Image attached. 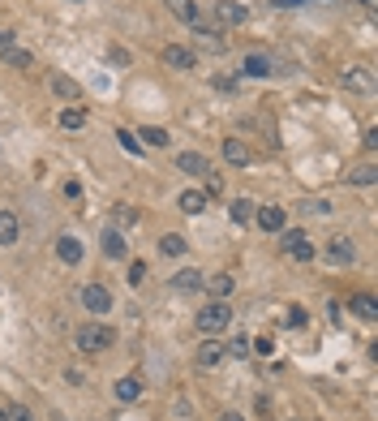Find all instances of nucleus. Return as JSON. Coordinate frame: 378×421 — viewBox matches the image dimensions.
<instances>
[{"label": "nucleus", "instance_id": "nucleus-34", "mask_svg": "<svg viewBox=\"0 0 378 421\" xmlns=\"http://www.w3.org/2000/svg\"><path fill=\"white\" fill-rule=\"evenodd\" d=\"M134 220H138V215H134V206H129V202H121V206H117V224H121V228H129Z\"/></svg>", "mask_w": 378, "mask_h": 421}, {"label": "nucleus", "instance_id": "nucleus-5", "mask_svg": "<svg viewBox=\"0 0 378 421\" xmlns=\"http://www.w3.org/2000/svg\"><path fill=\"white\" fill-rule=\"evenodd\" d=\"M280 237H284V254H288L293 262H314V254H318V249L309 245V237H305V232H297V228L288 232V228H284Z\"/></svg>", "mask_w": 378, "mask_h": 421}, {"label": "nucleus", "instance_id": "nucleus-36", "mask_svg": "<svg viewBox=\"0 0 378 421\" xmlns=\"http://www.w3.org/2000/svg\"><path fill=\"white\" fill-rule=\"evenodd\" d=\"M224 348H228L232 357H249V340H245V336H237V340H232V344H224Z\"/></svg>", "mask_w": 378, "mask_h": 421}, {"label": "nucleus", "instance_id": "nucleus-8", "mask_svg": "<svg viewBox=\"0 0 378 421\" xmlns=\"http://www.w3.org/2000/svg\"><path fill=\"white\" fill-rule=\"evenodd\" d=\"M57 258L65 262V267H78V262L86 258V245H82V237H73V232H61V237H57Z\"/></svg>", "mask_w": 378, "mask_h": 421}, {"label": "nucleus", "instance_id": "nucleus-24", "mask_svg": "<svg viewBox=\"0 0 378 421\" xmlns=\"http://www.w3.org/2000/svg\"><path fill=\"white\" fill-rule=\"evenodd\" d=\"M52 90H57L61 99H69V103H78V99H82V86H78V82H69L65 73H52Z\"/></svg>", "mask_w": 378, "mask_h": 421}, {"label": "nucleus", "instance_id": "nucleus-43", "mask_svg": "<svg viewBox=\"0 0 378 421\" xmlns=\"http://www.w3.org/2000/svg\"><path fill=\"white\" fill-rule=\"evenodd\" d=\"M0 421H5V408H0Z\"/></svg>", "mask_w": 378, "mask_h": 421}, {"label": "nucleus", "instance_id": "nucleus-21", "mask_svg": "<svg viewBox=\"0 0 378 421\" xmlns=\"http://www.w3.org/2000/svg\"><path fill=\"white\" fill-rule=\"evenodd\" d=\"M202 280H206L202 271L185 267V271H177V275H172V288H177V292H202Z\"/></svg>", "mask_w": 378, "mask_h": 421}, {"label": "nucleus", "instance_id": "nucleus-28", "mask_svg": "<svg viewBox=\"0 0 378 421\" xmlns=\"http://www.w3.org/2000/svg\"><path fill=\"white\" fill-rule=\"evenodd\" d=\"M142 142H146V146H155V150H164L172 138H168V129H159V125H146V129H142Z\"/></svg>", "mask_w": 378, "mask_h": 421}, {"label": "nucleus", "instance_id": "nucleus-1", "mask_svg": "<svg viewBox=\"0 0 378 421\" xmlns=\"http://www.w3.org/2000/svg\"><path fill=\"white\" fill-rule=\"evenodd\" d=\"M73 344H78V352H86V357H95V352H107L117 344V331L107 327V323H82L78 331H73Z\"/></svg>", "mask_w": 378, "mask_h": 421}, {"label": "nucleus", "instance_id": "nucleus-12", "mask_svg": "<svg viewBox=\"0 0 378 421\" xmlns=\"http://www.w3.org/2000/svg\"><path fill=\"white\" fill-rule=\"evenodd\" d=\"M241 73H245V78H276L280 69H276L271 57H262V52H249V57L241 61Z\"/></svg>", "mask_w": 378, "mask_h": 421}, {"label": "nucleus", "instance_id": "nucleus-22", "mask_svg": "<svg viewBox=\"0 0 378 421\" xmlns=\"http://www.w3.org/2000/svg\"><path fill=\"white\" fill-rule=\"evenodd\" d=\"M164 5H168V13H172L177 22H189V26H194V22H202V18H198V5H194V0H164Z\"/></svg>", "mask_w": 378, "mask_h": 421}, {"label": "nucleus", "instance_id": "nucleus-27", "mask_svg": "<svg viewBox=\"0 0 378 421\" xmlns=\"http://www.w3.org/2000/svg\"><path fill=\"white\" fill-rule=\"evenodd\" d=\"M112 391H117V400H121V404H134V400L142 396V383H138V379H121Z\"/></svg>", "mask_w": 378, "mask_h": 421}, {"label": "nucleus", "instance_id": "nucleus-15", "mask_svg": "<svg viewBox=\"0 0 378 421\" xmlns=\"http://www.w3.org/2000/svg\"><path fill=\"white\" fill-rule=\"evenodd\" d=\"M224 160H228L232 168H245V164H254V150H249L241 138H224Z\"/></svg>", "mask_w": 378, "mask_h": 421}, {"label": "nucleus", "instance_id": "nucleus-17", "mask_svg": "<svg viewBox=\"0 0 378 421\" xmlns=\"http://www.w3.org/2000/svg\"><path fill=\"white\" fill-rule=\"evenodd\" d=\"M0 61H5L9 69H35V57H30V52L26 47H18V43H9V47H0Z\"/></svg>", "mask_w": 378, "mask_h": 421}, {"label": "nucleus", "instance_id": "nucleus-38", "mask_svg": "<svg viewBox=\"0 0 378 421\" xmlns=\"http://www.w3.org/2000/svg\"><path fill=\"white\" fill-rule=\"evenodd\" d=\"M288 327H305V309L301 305H288Z\"/></svg>", "mask_w": 378, "mask_h": 421}, {"label": "nucleus", "instance_id": "nucleus-25", "mask_svg": "<svg viewBox=\"0 0 378 421\" xmlns=\"http://www.w3.org/2000/svg\"><path fill=\"white\" fill-rule=\"evenodd\" d=\"M189 249V241L181 237V232H164V237H159V254H168V258H181Z\"/></svg>", "mask_w": 378, "mask_h": 421}, {"label": "nucleus", "instance_id": "nucleus-31", "mask_svg": "<svg viewBox=\"0 0 378 421\" xmlns=\"http://www.w3.org/2000/svg\"><path fill=\"white\" fill-rule=\"evenodd\" d=\"M378 181V168L374 164H365V168H353L348 172V185H374Z\"/></svg>", "mask_w": 378, "mask_h": 421}, {"label": "nucleus", "instance_id": "nucleus-6", "mask_svg": "<svg viewBox=\"0 0 378 421\" xmlns=\"http://www.w3.org/2000/svg\"><path fill=\"white\" fill-rule=\"evenodd\" d=\"M99 249H103L107 262H125V258H129V245H125L121 228H103V232H99Z\"/></svg>", "mask_w": 378, "mask_h": 421}, {"label": "nucleus", "instance_id": "nucleus-37", "mask_svg": "<svg viewBox=\"0 0 378 421\" xmlns=\"http://www.w3.org/2000/svg\"><path fill=\"white\" fill-rule=\"evenodd\" d=\"M202 194H206V198H220V194H224V181H220V177L211 172V177H206V189H202Z\"/></svg>", "mask_w": 378, "mask_h": 421}, {"label": "nucleus", "instance_id": "nucleus-11", "mask_svg": "<svg viewBox=\"0 0 378 421\" xmlns=\"http://www.w3.org/2000/svg\"><path fill=\"white\" fill-rule=\"evenodd\" d=\"M254 224H258L262 232H284L288 210H280V206H258V210H254Z\"/></svg>", "mask_w": 378, "mask_h": 421}, {"label": "nucleus", "instance_id": "nucleus-29", "mask_svg": "<svg viewBox=\"0 0 378 421\" xmlns=\"http://www.w3.org/2000/svg\"><path fill=\"white\" fill-rule=\"evenodd\" d=\"M61 125H65V129H82V125H86V108H78V103H69V108L61 112Z\"/></svg>", "mask_w": 378, "mask_h": 421}, {"label": "nucleus", "instance_id": "nucleus-2", "mask_svg": "<svg viewBox=\"0 0 378 421\" xmlns=\"http://www.w3.org/2000/svg\"><path fill=\"white\" fill-rule=\"evenodd\" d=\"M194 323H198V331H202V336H220V331L232 323V309H228L224 301H206V305L194 314Z\"/></svg>", "mask_w": 378, "mask_h": 421}, {"label": "nucleus", "instance_id": "nucleus-41", "mask_svg": "<svg viewBox=\"0 0 378 421\" xmlns=\"http://www.w3.org/2000/svg\"><path fill=\"white\" fill-rule=\"evenodd\" d=\"M220 421H245V417H241L237 408H228V413H220Z\"/></svg>", "mask_w": 378, "mask_h": 421}, {"label": "nucleus", "instance_id": "nucleus-26", "mask_svg": "<svg viewBox=\"0 0 378 421\" xmlns=\"http://www.w3.org/2000/svg\"><path fill=\"white\" fill-rule=\"evenodd\" d=\"M254 210H258V206H254L249 198H237V202L228 206V215H232V224H249V220H254Z\"/></svg>", "mask_w": 378, "mask_h": 421}, {"label": "nucleus", "instance_id": "nucleus-32", "mask_svg": "<svg viewBox=\"0 0 378 421\" xmlns=\"http://www.w3.org/2000/svg\"><path fill=\"white\" fill-rule=\"evenodd\" d=\"M117 142H121V146H125L129 155H142V142H138V138H134L129 129H117Z\"/></svg>", "mask_w": 378, "mask_h": 421}, {"label": "nucleus", "instance_id": "nucleus-18", "mask_svg": "<svg viewBox=\"0 0 378 421\" xmlns=\"http://www.w3.org/2000/svg\"><path fill=\"white\" fill-rule=\"evenodd\" d=\"M348 309L357 314V319H365V323L378 319V301H374L370 292H353V297H348Z\"/></svg>", "mask_w": 378, "mask_h": 421}, {"label": "nucleus", "instance_id": "nucleus-3", "mask_svg": "<svg viewBox=\"0 0 378 421\" xmlns=\"http://www.w3.org/2000/svg\"><path fill=\"white\" fill-rule=\"evenodd\" d=\"M322 258H327L331 267H353V262H357V245H353V237H331L327 249H322Z\"/></svg>", "mask_w": 378, "mask_h": 421}, {"label": "nucleus", "instance_id": "nucleus-9", "mask_svg": "<svg viewBox=\"0 0 378 421\" xmlns=\"http://www.w3.org/2000/svg\"><path fill=\"white\" fill-rule=\"evenodd\" d=\"M82 305H86V314H107V309H112V292H107V284H86L82 288Z\"/></svg>", "mask_w": 378, "mask_h": 421}, {"label": "nucleus", "instance_id": "nucleus-39", "mask_svg": "<svg viewBox=\"0 0 378 421\" xmlns=\"http://www.w3.org/2000/svg\"><path fill=\"white\" fill-rule=\"evenodd\" d=\"M249 352H262V357H271V352H276V344H271V340H258Z\"/></svg>", "mask_w": 378, "mask_h": 421}, {"label": "nucleus", "instance_id": "nucleus-35", "mask_svg": "<svg viewBox=\"0 0 378 421\" xmlns=\"http://www.w3.org/2000/svg\"><path fill=\"white\" fill-rule=\"evenodd\" d=\"M142 280H146V262H129V284L142 288Z\"/></svg>", "mask_w": 378, "mask_h": 421}, {"label": "nucleus", "instance_id": "nucleus-13", "mask_svg": "<svg viewBox=\"0 0 378 421\" xmlns=\"http://www.w3.org/2000/svg\"><path fill=\"white\" fill-rule=\"evenodd\" d=\"M177 168H181L185 177H202V181L211 177V160H202L198 150H181V155H177Z\"/></svg>", "mask_w": 378, "mask_h": 421}, {"label": "nucleus", "instance_id": "nucleus-23", "mask_svg": "<svg viewBox=\"0 0 378 421\" xmlns=\"http://www.w3.org/2000/svg\"><path fill=\"white\" fill-rule=\"evenodd\" d=\"M202 288H206L211 297H220V301H224V297H228V292L237 288V280H232L228 271H220V275H211V280H202Z\"/></svg>", "mask_w": 378, "mask_h": 421}, {"label": "nucleus", "instance_id": "nucleus-14", "mask_svg": "<svg viewBox=\"0 0 378 421\" xmlns=\"http://www.w3.org/2000/svg\"><path fill=\"white\" fill-rule=\"evenodd\" d=\"M215 18H220L224 26H245L249 5H237V0H220V5H215Z\"/></svg>", "mask_w": 378, "mask_h": 421}, {"label": "nucleus", "instance_id": "nucleus-16", "mask_svg": "<svg viewBox=\"0 0 378 421\" xmlns=\"http://www.w3.org/2000/svg\"><path fill=\"white\" fill-rule=\"evenodd\" d=\"M22 237V220H18V210H0V245H18Z\"/></svg>", "mask_w": 378, "mask_h": 421}, {"label": "nucleus", "instance_id": "nucleus-19", "mask_svg": "<svg viewBox=\"0 0 378 421\" xmlns=\"http://www.w3.org/2000/svg\"><path fill=\"white\" fill-rule=\"evenodd\" d=\"M340 82H344V90H357V95H370L374 90V73L370 69H348Z\"/></svg>", "mask_w": 378, "mask_h": 421}, {"label": "nucleus", "instance_id": "nucleus-40", "mask_svg": "<svg viewBox=\"0 0 378 421\" xmlns=\"http://www.w3.org/2000/svg\"><path fill=\"white\" fill-rule=\"evenodd\" d=\"M65 198H73V202H78V198H82V185H78V181H69V185H65Z\"/></svg>", "mask_w": 378, "mask_h": 421}, {"label": "nucleus", "instance_id": "nucleus-4", "mask_svg": "<svg viewBox=\"0 0 378 421\" xmlns=\"http://www.w3.org/2000/svg\"><path fill=\"white\" fill-rule=\"evenodd\" d=\"M194 39L202 52H211V57H220V52H228V39L220 26H206V22H194Z\"/></svg>", "mask_w": 378, "mask_h": 421}, {"label": "nucleus", "instance_id": "nucleus-30", "mask_svg": "<svg viewBox=\"0 0 378 421\" xmlns=\"http://www.w3.org/2000/svg\"><path fill=\"white\" fill-rule=\"evenodd\" d=\"M301 210H305V215H331L336 206H331V198H305Z\"/></svg>", "mask_w": 378, "mask_h": 421}, {"label": "nucleus", "instance_id": "nucleus-10", "mask_svg": "<svg viewBox=\"0 0 378 421\" xmlns=\"http://www.w3.org/2000/svg\"><path fill=\"white\" fill-rule=\"evenodd\" d=\"M224 357H228V348L220 344V340H215V336H206L202 344H198V365H202V370H215V365H224Z\"/></svg>", "mask_w": 378, "mask_h": 421}, {"label": "nucleus", "instance_id": "nucleus-42", "mask_svg": "<svg viewBox=\"0 0 378 421\" xmlns=\"http://www.w3.org/2000/svg\"><path fill=\"white\" fill-rule=\"evenodd\" d=\"M9 43H13V35H9V30H0V47H9Z\"/></svg>", "mask_w": 378, "mask_h": 421}, {"label": "nucleus", "instance_id": "nucleus-20", "mask_svg": "<svg viewBox=\"0 0 378 421\" xmlns=\"http://www.w3.org/2000/svg\"><path fill=\"white\" fill-rule=\"evenodd\" d=\"M206 202H211V198H206L202 189H181V198H177V206L185 210V215H202Z\"/></svg>", "mask_w": 378, "mask_h": 421}, {"label": "nucleus", "instance_id": "nucleus-7", "mask_svg": "<svg viewBox=\"0 0 378 421\" xmlns=\"http://www.w3.org/2000/svg\"><path fill=\"white\" fill-rule=\"evenodd\" d=\"M159 57H164V65H168V69H181V73H189V69L198 65L194 47H185V43H168L164 52H159Z\"/></svg>", "mask_w": 378, "mask_h": 421}, {"label": "nucleus", "instance_id": "nucleus-33", "mask_svg": "<svg viewBox=\"0 0 378 421\" xmlns=\"http://www.w3.org/2000/svg\"><path fill=\"white\" fill-rule=\"evenodd\" d=\"M5 421H35V413H30L26 404H9V408H5Z\"/></svg>", "mask_w": 378, "mask_h": 421}]
</instances>
